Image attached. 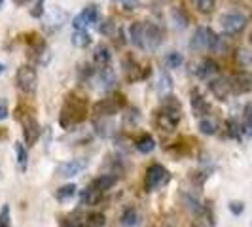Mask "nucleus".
<instances>
[{
    "mask_svg": "<svg viewBox=\"0 0 252 227\" xmlns=\"http://www.w3.org/2000/svg\"><path fill=\"white\" fill-rule=\"evenodd\" d=\"M129 38L135 48L142 51H156L163 42V30L156 23L137 21L129 27Z\"/></svg>",
    "mask_w": 252,
    "mask_h": 227,
    "instance_id": "f257e3e1",
    "label": "nucleus"
},
{
    "mask_svg": "<svg viewBox=\"0 0 252 227\" xmlns=\"http://www.w3.org/2000/svg\"><path fill=\"white\" fill-rule=\"evenodd\" d=\"M86 117H88V102H86V99L82 95H78V93L66 95L61 114H59V125L66 129V131H70L72 127L80 125Z\"/></svg>",
    "mask_w": 252,
    "mask_h": 227,
    "instance_id": "f03ea898",
    "label": "nucleus"
},
{
    "mask_svg": "<svg viewBox=\"0 0 252 227\" xmlns=\"http://www.w3.org/2000/svg\"><path fill=\"white\" fill-rule=\"evenodd\" d=\"M182 117V104L175 95H165L161 99V106L156 112V123L161 131L173 133Z\"/></svg>",
    "mask_w": 252,
    "mask_h": 227,
    "instance_id": "7ed1b4c3",
    "label": "nucleus"
},
{
    "mask_svg": "<svg viewBox=\"0 0 252 227\" xmlns=\"http://www.w3.org/2000/svg\"><path fill=\"white\" fill-rule=\"evenodd\" d=\"M189 50L193 51H205V50H213L220 51L222 50V38L216 34L213 28H207V27H197L193 36L189 40Z\"/></svg>",
    "mask_w": 252,
    "mask_h": 227,
    "instance_id": "20e7f679",
    "label": "nucleus"
},
{
    "mask_svg": "<svg viewBox=\"0 0 252 227\" xmlns=\"http://www.w3.org/2000/svg\"><path fill=\"white\" fill-rule=\"evenodd\" d=\"M15 84L21 93L25 95H34L36 93V85H38V76L36 70L31 66V64H23L17 68L15 72Z\"/></svg>",
    "mask_w": 252,
    "mask_h": 227,
    "instance_id": "39448f33",
    "label": "nucleus"
},
{
    "mask_svg": "<svg viewBox=\"0 0 252 227\" xmlns=\"http://www.w3.org/2000/svg\"><path fill=\"white\" fill-rule=\"evenodd\" d=\"M169 180H171L169 170L165 169L163 165L154 163V165H150L148 170H146V176H144V189H146V191H156L158 188L165 186Z\"/></svg>",
    "mask_w": 252,
    "mask_h": 227,
    "instance_id": "423d86ee",
    "label": "nucleus"
},
{
    "mask_svg": "<svg viewBox=\"0 0 252 227\" xmlns=\"http://www.w3.org/2000/svg\"><path fill=\"white\" fill-rule=\"evenodd\" d=\"M124 104H126V101L122 95L110 97V99H101L93 104V117H112Z\"/></svg>",
    "mask_w": 252,
    "mask_h": 227,
    "instance_id": "0eeeda50",
    "label": "nucleus"
},
{
    "mask_svg": "<svg viewBox=\"0 0 252 227\" xmlns=\"http://www.w3.org/2000/svg\"><path fill=\"white\" fill-rule=\"evenodd\" d=\"M220 25H222V30L229 34V36H233V34H239L245 30V27H247V17L239 12H229V13H224L222 17H220Z\"/></svg>",
    "mask_w": 252,
    "mask_h": 227,
    "instance_id": "6e6552de",
    "label": "nucleus"
},
{
    "mask_svg": "<svg viewBox=\"0 0 252 227\" xmlns=\"http://www.w3.org/2000/svg\"><path fill=\"white\" fill-rule=\"evenodd\" d=\"M99 21V6L97 4H88L82 13H78L72 21V27L74 30H86V27L91 25V23H97Z\"/></svg>",
    "mask_w": 252,
    "mask_h": 227,
    "instance_id": "1a4fd4ad",
    "label": "nucleus"
},
{
    "mask_svg": "<svg viewBox=\"0 0 252 227\" xmlns=\"http://www.w3.org/2000/svg\"><path fill=\"white\" fill-rule=\"evenodd\" d=\"M124 72L129 82H139V80H146L150 76V66H140L139 61H135L133 57H127L124 61Z\"/></svg>",
    "mask_w": 252,
    "mask_h": 227,
    "instance_id": "9d476101",
    "label": "nucleus"
},
{
    "mask_svg": "<svg viewBox=\"0 0 252 227\" xmlns=\"http://www.w3.org/2000/svg\"><path fill=\"white\" fill-rule=\"evenodd\" d=\"M229 85H231V93L235 95H245L252 91V74L249 70H239L229 78Z\"/></svg>",
    "mask_w": 252,
    "mask_h": 227,
    "instance_id": "9b49d317",
    "label": "nucleus"
},
{
    "mask_svg": "<svg viewBox=\"0 0 252 227\" xmlns=\"http://www.w3.org/2000/svg\"><path fill=\"white\" fill-rule=\"evenodd\" d=\"M88 167V159H84V157H80V159H70V161H64L57 167V176L61 178H70V176H76V174H80L84 169Z\"/></svg>",
    "mask_w": 252,
    "mask_h": 227,
    "instance_id": "f8f14e48",
    "label": "nucleus"
},
{
    "mask_svg": "<svg viewBox=\"0 0 252 227\" xmlns=\"http://www.w3.org/2000/svg\"><path fill=\"white\" fill-rule=\"evenodd\" d=\"M189 104H191V112L195 117H209V114H211V104L205 101V97H203L201 93L197 91V89H193L191 93H189Z\"/></svg>",
    "mask_w": 252,
    "mask_h": 227,
    "instance_id": "ddd939ff",
    "label": "nucleus"
},
{
    "mask_svg": "<svg viewBox=\"0 0 252 227\" xmlns=\"http://www.w3.org/2000/svg\"><path fill=\"white\" fill-rule=\"evenodd\" d=\"M209 89H211V93L215 95L218 101H226L227 97H229V93H231L229 80L227 78H220V76L209 80Z\"/></svg>",
    "mask_w": 252,
    "mask_h": 227,
    "instance_id": "4468645a",
    "label": "nucleus"
},
{
    "mask_svg": "<svg viewBox=\"0 0 252 227\" xmlns=\"http://www.w3.org/2000/svg\"><path fill=\"white\" fill-rule=\"evenodd\" d=\"M93 80H95V84H99L97 89H101V91H110L116 85V74L110 66L99 68L93 76Z\"/></svg>",
    "mask_w": 252,
    "mask_h": 227,
    "instance_id": "2eb2a0df",
    "label": "nucleus"
},
{
    "mask_svg": "<svg viewBox=\"0 0 252 227\" xmlns=\"http://www.w3.org/2000/svg\"><path fill=\"white\" fill-rule=\"evenodd\" d=\"M40 135H42V129H40V123L36 121L34 115L23 121V139H25V142L29 146L36 144V140L40 139Z\"/></svg>",
    "mask_w": 252,
    "mask_h": 227,
    "instance_id": "dca6fc26",
    "label": "nucleus"
},
{
    "mask_svg": "<svg viewBox=\"0 0 252 227\" xmlns=\"http://www.w3.org/2000/svg\"><path fill=\"white\" fill-rule=\"evenodd\" d=\"M218 63L213 61V59H201L197 66H195V76L199 78V80H213L216 74H218Z\"/></svg>",
    "mask_w": 252,
    "mask_h": 227,
    "instance_id": "f3484780",
    "label": "nucleus"
},
{
    "mask_svg": "<svg viewBox=\"0 0 252 227\" xmlns=\"http://www.w3.org/2000/svg\"><path fill=\"white\" fill-rule=\"evenodd\" d=\"M118 184V176L116 174H101V176H97L91 184H89V188L97 189V191H108V189H112L114 186Z\"/></svg>",
    "mask_w": 252,
    "mask_h": 227,
    "instance_id": "a211bd4d",
    "label": "nucleus"
},
{
    "mask_svg": "<svg viewBox=\"0 0 252 227\" xmlns=\"http://www.w3.org/2000/svg\"><path fill=\"white\" fill-rule=\"evenodd\" d=\"M93 61H95V64H99L101 68L110 66V61H112L110 48H108V46H104V44H97V46H95V50H93Z\"/></svg>",
    "mask_w": 252,
    "mask_h": 227,
    "instance_id": "6ab92c4d",
    "label": "nucleus"
},
{
    "mask_svg": "<svg viewBox=\"0 0 252 227\" xmlns=\"http://www.w3.org/2000/svg\"><path fill=\"white\" fill-rule=\"evenodd\" d=\"M93 127H95V133H97L99 137L106 139V137L112 135L114 121H112V117H95V119H93Z\"/></svg>",
    "mask_w": 252,
    "mask_h": 227,
    "instance_id": "aec40b11",
    "label": "nucleus"
},
{
    "mask_svg": "<svg viewBox=\"0 0 252 227\" xmlns=\"http://www.w3.org/2000/svg\"><path fill=\"white\" fill-rule=\"evenodd\" d=\"M197 129H199V133H203V135H216L218 133V121H216L215 117H203V119H199V125H197Z\"/></svg>",
    "mask_w": 252,
    "mask_h": 227,
    "instance_id": "412c9836",
    "label": "nucleus"
},
{
    "mask_svg": "<svg viewBox=\"0 0 252 227\" xmlns=\"http://www.w3.org/2000/svg\"><path fill=\"white\" fill-rule=\"evenodd\" d=\"M102 195H104V193H101V191H97V189H93L88 186V188L82 191V202H84V204H89V206H93V204H97V202L101 201Z\"/></svg>",
    "mask_w": 252,
    "mask_h": 227,
    "instance_id": "4be33fe9",
    "label": "nucleus"
},
{
    "mask_svg": "<svg viewBox=\"0 0 252 227\" xmlns=\"http://www.w3.org/2000/svg\"><path fill=\"white\" fill-rule=\"evenodd\" d=\"M76 186L74 184H64V186H61V188L55 191V199L57 201H68V199H72L76 195Z\"/></svg>",
    "mask_w": 252,
    "mask_h": 227,
    "instance_id": "5701e85b",
    "label": "nucleus"
},
{
    "mask_svg": "<svg viewBox=\"0 0 252 227\" xmlns=\"http://www.w3.org/2000/svg\"><path fill=\"white\" fill-rule=\"evenodd\" d=\"M120 220H122V224L126 227H135L139 224V212H137L133 206H129V208L124 210V214H122Z\"/></svg>",
    "mask_w": 252,
    "mask_h": 227,
    "instance_id": "b1692460",
    "label": "nucleus"
},
{
    "mask_svg": "<svg viewBox=\"0 0 252 227\" xmlns=\"http://www.w3.org/2000/svg\"><path fill=\"white\" fill-rule=\"evenodd\" d=\"M135 148L140 151V153H150L154 148H156V142L152 139L150 135H142L137 142H135Z\"/></svg>",
    "mask_w": 252,
    "mask_h": 227,
    "instance_id": "393cba45",
    "label": "nucleus"
},
{
    "mask_svg": "<svg viewBox=\"0 0 252 227\" xmlns=\"http://www.w3.org/2000/svg\"><path fill=\"white\" fill-rule=\"evenodd\" d=\"M95 68H93V64H89V63H82V64H78V70H76V74H78V80L80 82H89L93 76H95Z\"/></svg>",
    "mask_w": 252,
    "mask_h": 227,
    "instance_id": "a878e982",
    "label": "nucleus"
},
{
    "mask_svg": "<svg viewBox=\"0 0 252 227\" xmlns=\"http://www.w3.org/2000/svg\"><path fill=\"white\" fill-rule=\"evenodd\" d=\"M243 133L252 139V102L245 106V112H243Z\"/></svg>",
    "mask_w": 252,
    "mask_h": 227,
    "instance_id": "bb28decb",
    "label": "nucleus"
},
{
    "mask_svg": "<svg viewBox=\"0 0 252 227\" xmlns=\"http://www.w3.org/2000/svg\"><path fill=\"white\" fill-rule=\"evenodd\" d=\"M171 89H173V80H171V76L167 74V72H161L159 74V82H158V91H159V95H169L171 93Z\"/></svg>",
    "mask_w": 252,
    "mask_h": 227,
    "instance_id": "cd10ccee",
    "label": "nucleus"
},
{
    "mask_svg": "<svg viewBox=\"0 0 252 227\" xmlns=\"http://www.w3.org/2000/svg\"><path fill=\"white\" fill-rule=\"evenodd\" d=\"M116 30H118V27H116L112 17H106V19H102L101 23H99V32H101L102 36H114Z\"/></svg>",
    "mask_w": 252,
    "mask_h": 227,
    "instance_id": "c85d7f7f",
    "label": "nucleus"
},
{
    "mask_svg": "<svg viewBox=\"0 0 252 227\" xmlns=\"http://www.w3.org/2000/svg\"><path fill=\"white\" fill-rule=\"evenodd\" d=\"M72 44H74L76 48H88L89 44H91V36H89L86 30H74Z\"/></svg>",
    "mask_w": 252,
    "mask_h": 227,
    "instance_id": "c756f323",
    "label": "nucleus"
},
{
    "mask_svg": "<svg viewBox=\"0 0 252 227\" xmlns=\"http://www.w3.org/2000/svg\"><path fill=\"white\" fill-rule=\"evenodd\" d=\"M106 226V218L101 212H91L86 218V226L84 227H104Z\"/></svg>",
    "mask_w": 252,
    "mask_h": 227,
    "instance_id": "7c9ffc66",
    "label": "nucleus"
},
{
    "mask_svg": "<svg viewBox=\"0 0 252 227\" xmlns=\"http://www.w3.org/2000/svg\"><path fill=\"white\" fill-rule=\"evenodd\" d=\"M191 2H193V8L199 13H211L216 6V0H191Z\"/></svg>",
    "mask_w": 252,
    "mask_h": 227,
    "instance_id": "2f4dec72",
    "label": "nucleus"
},
{
    "mask_svg": "<svg viewBox=\"0 0 252 227\" xmlns=\"http://www.w3.org/2000/svg\"><path fill=\"white\" fill-rule=\"evenodd\" d=\"M15 153H17V165H19V169L21 170H25L27 169V161H29V155H27V150L25 146L21 144V142H15Z\"/></svg>",
    "mask_w": 252,
    "mask_h": 227,
    "instance_id": "473e14b6",
    "label": "nucleus"
},
{
    "mask_svg": "<svg viewBox=\"0 0 252 227\" xmlns=\"http://www.w3.org/2000/svg\"><path fill=\"white\" fill-rule=\"evenodd\" d=\"M226 129H227V137L231 139H241V133H243V127L239 125L237 119H227L226 121Z\"/></svg>",
    "mask_w": 252,
    "mask_h": 227,
    "instance_id": "72a5a7b5",
    "label": "nucleus"
},
{
    "mask_svg": "<svg viewBox=\"0 0 252 227\" xmlns=\"http://www.w3.org/2000/svg\"><path fill=\"white\" fill-rule=\"evenodd\" d=\"M182 63H184V57H182L178 51H171V53L165 55V64H167L169 68H178Z\"/></svg>",
    "mask_w": 252,
    "mask_h": 227,
    "instance_id": "f704fd0d",
    "label": "nucleus"
},
{
    "mask_svg": "<svg viewBox=\"0 0 252 227\" xmlns=\"http://www.w3.org/2000/svg\"><path fill=\"white\" fill-rule=\"evenodd\" d=\"M171 15H173V21H175V27H177V28L182 30V28H186V27H188V17H186V13L182 12V10L175 8Z\"/></svg>",
    "mask_w": 252,
    "mask_h": 227,
    "instance_id": "c9c22d12",
    "label": "nucleus"
},
{
    "mask_svg": "<svg viewBox=\"0 0 252 227\" xmlns=\"http://www.w3.org/2000/svg\"><path fill=\"white\" fill-rule=\"evenodd\" d=\"M12 222H10V206L4 204L2 210H0V227H10Z\"/></svg>",
    "mask_w": 252,
    "mask_h": 227,
    "instance_id": "e433bc0d",
    "label": "nucleus"
},
{
    "mask_svg": "<svg viewBox=\"0 0 252 227\" xmlns=\"http://www.w3.org/2000/svg\"><path fill=\"white\" fill-rule=\"evenodd\" d=\"M140 121V114L137 108H133L129 114H126V123H131V125H135V123H139Z\"/></svg>",
    "mask_w": 252,
    "mask_h": 227,
    "instance_id": "4c0bfd02",
    "label": "nucleus"
},
{
    "mask_svg": "<svg viewBox=\"0 0 252 227\" xmlns=\"http://www.w3.org/2000/svg\"><path fill=\"white\" fill-rule=\"evenodd\" d=\"M237 61H239L241 64H249L252 63V53L247 50H239V55H237Z\"/></svg>",
    "mask_w": 252,
    "mask_h": 227,
    "instance_id": "58836bf2",
    "label": "nucleus"
},
{
    "mask_svg": "<svg viewBox=\"0 0 252 227\" xmlns=\"http://www.w3.org/2000/svg\"><path fill=\"white\" fill-rule=\"evenodd\" d=\"M229 210H231L235 216H239L241 212L245 210V204H243V202H239V201H231V202H229Z\"/></svg>",
    "mask_w": 252,
    "mask_h": 227,
    "instance_id": "ea45409f",
    "label": "nucleus"
},
{
    "mask_svg": "<svg viewBox=\"0 0 252 227\" xmlns=\"http://www.w3.org/2000/svg\"><path fill=\"white\" fill-rule=\"evenodd\" d=\"M61 227H84V226H82V224H78V222H74V220L64 218V220H61Z\"/></svg>",
    "mask_w": 252,
    "mask_h": 227,
    "instance_id": "a19ab883",
    "label": "nucleus"
},
{
    "mask_svg": "<svg viewBox=\"0 0 252 227\" xmlns=\"http://www.w3.org/2000/svg\"><path fill=\"white\" fill-rule=\"evenodd\" d=\"M124 6H126L127 10H135L137 6H139V0H120Z\"/></svg>",
    "mask_w": 252,
    "mask_h": 227,
    "instance_id": "79ce46f5",
    "label": "nucleus"
},
{
    "mask_svg": "<svg viewBox=\"0 0 252 227\" xmlns=\"http://www.w3.org/2000/svg\"><path fill=\"white\" fill-rule=\"evenodd\" d=\"M42 4H44V0H38L36 8L32 10V15H34V17H40V15H42Z\"/></svg>",
    "mask_w": 252,
    "mask_h": 227,
    "instance_id": "37998d69",
    "label": "nucleus"
},
{
    "mask_svg": "<svg viewBox=\"0 0 252 227\" xmlns=\"http://www.w3.org/2000/svg\"><path fill=\"white\" fill-rule=\"evenodd\" d=\"M8 108H6V106H4V104H0V119H6V117H8Z\"/></svg>",
    "mask_w": 252,
    "mask_h": 227,
    "instance_id": "c03bdc74",
    "label": "nucleus"
},
{
    "mask_svg": "<svg viewBox=\"0 0 252 227\" xmlns=\"http://www.w3.org/2000/svg\"><path fill=\"white\" fill-rule=\"evenodd\" d=\"M13 2H15V4H17V6H23V4H27V2H29V0H13Z\"/></svg>",
    "mask_w": 252,
    "mask_h": 227,
    "instance_id": "a18cd8bd",
    "label": "nucleus"
},
{
    "mask_svg": "<svg viewBox=\"0 0 252 227\" xmlns=\"http://www.w3.org/2000/svg\"><path fill=\"white\" fill-rule=\"evenodd\" d=\"M2 72H4V64L0 63V74H2Z\"/></svg>",
    "mask_w": 252,
    "mask_h": 227,
    "instance_id": "49530a36",
    "label": "nucleus"
},
{
    "mask_svg": "<svg viewBox=\"0 0 252 227\" xmlns=\"http://www.w3.org/2000/svg\"><path fill=\"white\" fill-rule=\"evenodd\" d=\"M2 4H4V0H0V8H2Z\"/></svg>",
    "mask_w": 252,
    "mask_h": 227,
    "instance_id": "de8ad7c7",
    "label": "nucleus"
},
{
    "mask_svg": "<svg viewBox=\"0 0 252 227\" xmlns=\"http://www.w3.org/2000/svg\"><path fill=\"white\" fill-rule=\"evenodd\" d=\"M165 227H173V226H165Z\"/></svg>",
    "mask_w": 252,
    "mask_h": 227,
    "instance_id": "09e8293b",
    "label": "nucleus"
}]
</instances>
